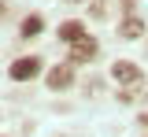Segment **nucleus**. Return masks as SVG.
<instances>
[{
  "mask_svg": "<svg viewBox=\"0 0 148 137\" xmlns=\"http://www.w3.org/2000/svg\"><path fill=\"white\" fill-rule=\"evenodd\" d=\"M92 56H96V41H92V37H82V41L71 45V59H74V63H89Z\"/></svg>",
  "mask_w": 148,
  "mask_h": 137,
  "instance_id": "nucleus-4",
  "label": "nucleus"
},
{
  "mask_svg": "<svg viewBox=\"0 0 148 137\" xmlns=\"http://www.w3.org/2000/svg\"><path fill=\"white\" fill-rule=\"evenodd\" d=\"M48 89H56V93H59V89H67V85H71L74 82V67L71 63H59V67H52V71H48Z\"/></svg>",
  "mask_w": 148,
  "mask_h": 137,
  "instance_id": "nucleus-3",
  "label": "nucleus"
},
{
  "mask_svg": "<svg viewBox=\"0 0 148 137\" xmlns=\"http://www.w3.org/2000/svg\"><path fill=\"white\" fill-rule=\"evenodd\" d=\"M41 26H45L41 15H26V19H22V37H37V34H41Z\"/></svg>",
  "mask_w": 148,
  "mask_h": 137,
  "instance_id": "nucleus-7",
  "label": "nucleus"
},
{
  "mask_svg": "<svg viewBox=\"0 0 148 137\" xmlns=\"http://www.w3.org/2000/svg\"><path fill=\"white\" fill-rule=\"evenodd\" d=\"M108 8H104V0H92V15H104Z\"/></svg>",
  "mask_w": 148,
  "mask_h": 137,
  "instance_id": "nucleus-8",
  "label": "nucleus"
},
{
  "mask_svg": "<svg viewBox=\"0 0 148 137\" xmlns=\"http://www.w3.org/2000/svg\"><path fill=\"white\" fill-rule=\"evenodd\" d=\"M111 74H115V82L126 89V93H122V100H133V97H137V89H141V82H145V74H141L133 63H126V59H119V63L111 67Z\"/></svg>",
  "mask_w": 148,
  "mask_h": 137,
  "instance_id": "nucleus-1",
  "label": "nucleus"
},
{
  "mask_svg": "<svg viewBox=\"0 0 148 137\" xmlns=\"http://www.w3.org/2000/svg\"><path fill=\"white\" fill-rule=\"evenodd\" d=\"M82 37H89V34H85V26H82V22H63V26H59V41H67V45H74V41H82Z\"/></svg>",
  "mask_w": 148,
  "mask_h": 137,
  "instance_id": "nucleus-5",
  "label": "nucleus"
},
{
  "mask_svg": "<svg viewBox=\"0 0 148 137\" xmlns=\"http://www.w3.org/2000/svg\"><path fill=\"white\" fill-rule=\"evenodd\" d=\"M119 30H122V37H141V30H145V22L130 15V19H122V26H119Z\"/></svg>",
  "mask_w": 148,
  "mask_h": 137,
  "instance_id": "nucleus-6",
  "label": "nucleus"
},
{
  "mask_svg": "<svg viewBox=\"0 0 148 137\" xmlns=\"http://www.w3.org/2000/svg\"><path fill=\"white\" fill-rule=\"evenodd\" d=\"M41 74V56H22L11 63V78L15 82H34Z\"/></svg>",
  "mask_w": 148,
  "mask_h": 137,
  "instance_id": "nucleus-2",
  "label": "nucleus"
},
{
  "mask_svg": "<svg viewBox=\"0 0 148 137\" xmlns=\"http://www.w3.org/2000/svg\"><path fill=\"white\" fill-rule=\"evenodd\" d=\"M0 15H4V4H0Z\"/></svg>",
  "mask_w": 148,
  "mask_h": 137,
  "instance_id": "nucleus-9",
  "label": "nucleus"
}]
</instances>
